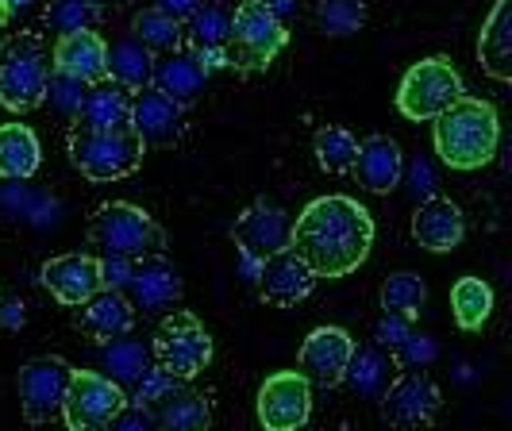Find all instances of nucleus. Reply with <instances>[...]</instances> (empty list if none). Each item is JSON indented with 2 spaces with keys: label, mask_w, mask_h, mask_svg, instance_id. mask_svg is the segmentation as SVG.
Here are the masks:
<instances>
[{
  "label": "nucleus",
  "mask_w": 512,
  "mask_h": 431,
  "mask_svg": "<svg viewBox=\"0 0 512 431\" xmlns=\"http://www.w3.org/2000/svg\"><path fill=\"white\" fill-rule=\"evenodd\" d=\"M289 247L316 278H343L359 270L374 247V220L351 197H320L289 224Z\"/></svg>",
  "instance_id": "obj_1"
},
{
  "label": "nucleus",
  "mask_w": 512,
  "mask_h": 431,
  "mask_svg": "<svg viewBox=\"0 0 512 431\" xmlns=\"http://www.w3.org/2000/svg\"><path fill=\"white\" fill-rule=\"evenodd\" d=\"M501 139L497 108L478 97H466L436 116V154L451 170H478L486 166Z\"/></svg>",
  "instance_id": "obj_2"
},
{
  "label": "nucleus",
  "mask_w": 512,
  "mask_h": 431,
  "mask_svg": "<svg viewBox=\"0 0 512 431\" xmlns=\"http://www.w3.org/2000/svg\"><path fill=\"white\" fill-rule=\"evenodd\" d=\"M143 139L131 127H85L70 131V162L89 181H120L139 170Z\"/></svg>",
  "instance_id": "obj_3"
},
{
  "label": "nucleus",
  "mask_w": 512,
  "mask_h": 431,
  "mask_svg": "<svg viewBox=\"0 0 512 431\" xmlns=\"http://www.w3.org/2000/svg\"><path fill=\"white\" fill-rule=\"evenodd\" d=\"M51 58L39 35H16L0 47V104L8 112H31L47 101Z\"/></svg>",
  "instance_id": "obj_4"
},
{
  "label": "nucleus",
  "mask_w": 512,
  "mask_h": 431,
  "mask_svg": "<svg viewBox=\"0 0 512 431\" xmlns=\"http://www.w3.org/2000/svg\"><path fill=\"white\" fill-rule=\"evenodd\" d=\"M285 43H289L285 20H278L270 12V4L266 0H243L235 8V16H231L224 54H228V66L262 70V66H270L285 51Z\"/></svg>",
  "instance_id": "obj_5"
},
{
  "label": "nucleus",
  "mask_w": 512,
  "mask_h": 431,
  "mask_svg": "<svg viewBox=\"0 0 512 431\" xmlns=\"http://www.w3.org/2000/svg\"><path fill=\"white\" fill-rule=\"evenodd\" d=\"M89 239L104 254H120V258H131V262L166 251V231H162V224L154 216H147L143 208L124 201H112L97 208V216L89 220Z\"/></svg>",
  "instance_id": "obj_6"
},
{
  "label": "nucleus",
  "mask_w": 512,
  "mask_h": 431,
  "mask_svg": "<svg viewBox=\"0 0 512 431\" xmlns=\"http://www.w3.org/2000/svg\"><path fill=\"white\" fill-rule=\"evenodd\" d=\"M151 355L162 374H170L174 381H189L212 362V335L193 312L178 308L158 324Z\"/></svg>",
  "instance_id": "obj_7"
},
{
  "label": "nucleus",
  "mask_w": 512,
  "mask_h": 431,
  "mask_svg": "<svg viewBox=\"0 0 512 431\" xmlns=\"http://www.w3.org/2000/svg\"><path fill=\"white\" fill-rule=\"evenodd\" d=\"M462 97V77L455 74L451 58H424L416 62L409 74L401 77V89H397V108L405 120H436L439 112H447L451 104Z\"/></svg>",
  "instance_id": "obj_8"
},
{
  "label": "nucleus",
  "mask_w": 512,
  "mask_h": 431,
  "mask_svg": "<svg viewBox=\"0 0 512 431\" xmlns=\"http://www.w3.org/2000/svg\"><path fill=\"white\" fill-rule=\"evenodd\" d=\"M124 405H128V393L112 378H104L97 370H74L58 412L70 431H112Z\"/></svg>",
  "instance_id": "obj_9"
},
{
  "label": "nucleus",
  "mask_w": 512,
  "mask_h": 431,
  "mask_svg": "<svg viewBox=\"0 0 512 431\" xmlns=\"http://www.w3.org/2000/svg\"><path fill=\"white\" fill-rule=\"evenodd\" d=\"M258 424L266 431H301L312 416V385L297 370L270 374L258 389Z\"/></svg>",
  "instance_id": "obj_10"
},
{
  "label": "nucleus",
  "mask_w": 512,
  "mask_h": 431,
  "mask_svg": "<svg viewBox=\"0 0 512 431\" xmlns=\"http://www.w3.org/2000/svg\"><path fill=\"white\" fill-rule=\"evenodd\" d=\"M70 374L74 370L62 358H31L20 370V408H24L27 424H47L58 416Z\"/></svg>",
  "instance_id": "obj_11"
},
{
  "label": "nucleus",
  "mask_w": 512,
  "mask_h": 431,
  "mask_svg": "<svg viewBox=\"0 0 512 431\" xmlns=\"http://www.w3.org/2000/svg\"><path fill=\"white\" fill-rule=\"evenodd\" d=\"M439 405H443L439 385L428 374H416V370L393 378L382 393L385 420L397 424V428H428L439 416Z\"/></svg>",
  "instance_id": "obj_12"
},
{
  "label": "nucleus",
  "mask_w": 512,
  "mask_h": 431,
  "mask_svg": "<svg viewBox=\"0 0 512 431\" xmlns=\"http://www.w3.org/2000/svg\"><path fill=\"white\" fill-rule=\"evenodd\" d=\"M355 351V339L343 328H316L308 331V339L301 343V355H297V374L308 385H320V389H332L343 381V370L351 362Z\"/></svg>",
  "instance_id": "obj_13"
},
{
  "label": "nucleus",
  "mask_w": 512,
  "mask_h": 431,
  "mask_svg": "<svg viewBox=\"0 0 512 431\" xmlns=\"http://www.w3.org/2000/svg\"><path fill=\"white\" fill-rule=\"evenodd\" d=\"M128 127L143 139V147H170V143H178L181 131H185V104H178L166 93H158L154 85L135 89Z\"/></svg>",
  "instance_id": "obj_14"
},
{
  "label": "nucleus",
  "mask_w": 512,
  "mask_h": 431,
  "mask_svg": "<svg viewBox=\"0 0 512 431\" xmlns=\"http://www.w3.org/2000/svg\"><path fill=\"white\" fill-rule=\"evenodd\" d=\"M316 289V274L308 270V262L293 247H282L278 254L258 262V293L262 301L278 308L301 305L308 293Z\"/></svg>",
  "instance_id": "obj_15"
},
{
  "label": "nucleus",
  "mask_w": 512,
  "mask_h": 431,
  "mask_svg": "<svg viewBox=\"0 0 512 431\" xmlns=\"http://www.w3.org/2000/svg\"><path fill=\"white\" fill-rule=\"evenodd\" d=\"M231 239L243 251V258L262 262V258H270V254H278L282 247H289V220H285V212L278 204L255 201L235 220Z\"/></svg>",
  "instance_id": "obj_16"
},
{
  "label": "nucleus",
  "mask_w": 512,
  "mask_h": 431,
  "mask_svg": "<svg viewBox=\"0 0 512 431\" xmlns=\"http://www.w3.org/2000/svg\"><path fill=\"white\" fill-rule=\"evenodd\" d=\"M128 293L143 312H162V308L178 305V297H181L178 266H174L170 258H162V254L135 258L128 274Z\"/></svg>",
  "instance_id": "obj_17"
},
{
  "label": "nucleus",
  "mask_w": 512,
  "mask_h": 431,
  "mask_svg": "<svg viewBox=\"0 0 512 431\" xmlns=\"http://www.w3.org/2000/svg\"><path fill=\"white\" fill-rule=\"evenodd\" d=\"M51 66H54V74L77 77V81L93 85V81L108 77V43H104L93 27H85V31H66V35H58V43H54Z\"/></svg>",
  "instance_id": "obj_18"
},
{
  "label": "nucleus",
  "mask_w": 512,
  "mask_h": 431,
  "mask_svg": "<svg viewBox=\"0 0 512 431\" xmlns=\"http://www.w3.org/2000/svg\"><path fill=\"white\" fill-rule=\"evenodd\" d=\"M466 235V220H462V208L447 197H424L416 216H412V239L432 254L455 251Z\"/></svg>",
  "instance_id": "obj_19"
},
{
  "label": "nucleus",
  "mask_w": 512,
  "mask_h": 431,
  "mask_svg": "<svg viewBox=\"0 0 512 431\" xmlns=\"http://www.w3.org/2000/svg\"><path fill=\"white\" fill-rule=\"evenodd\" d=\"M43 285L62 305H85L101 289V262L93 254H58L43 266Z\"/></svg>",
  "instance_id": "obj_20"
},
{
  "label": "nucleus",
  "mask_w": 512,
  "mask_h": 431,
  "mask_svg": "<svg viewBox=\"0 0 512 431\" xmlns=\"http://www.w3.org/2000/svg\"><path fill=\"white\" fill-rule=\"evenodd\" d=\"M81 308V316H77V324L85 335H93V339H120V335H128L135 328V305H131L128 297H124V289H108L101 285L85 305Z\"/></svg>",
  "instance_id": "obj_21"
},
{
  "label": "nucleus",
  "mask_w": 512,
  "mask_h": 431,
  "mask_svg": "<svg viewBox=\"0 0 512 431\" xmlns=\"http://www.w3.org/2000/svg\"><path fill=\"white\" fill-rule=\"evenodd\" d=\"M355 174L370 193H389L393 185H401L405 174V154L389 135H370L359 143L355 154Z\"/></svg>",
  "instance_id": "obj_22"
},
{
  "label": "nucleus",
  "mask_w": 512,
  "mask_h": 431,
  "mask_svg": "<svg viewBox=\"0 0 512 431\" xmlns=\"http://www.w3.org/2000/svg\"><path fill=\"white\" fill-rule=\"evenodd\" d=\"M205 81H208L205 62L193 51H181V47L166 54L162 62H154V74H151L154 89L166 93V97H174L178 104L197 101V93L205 89Z\"/></svg>",
  "instance_id": "obj_23"
},
{
  "label": "nucleus",
  "mask_w": 512,
  "mask_h": 431,
  "mask_svg": "<svg viewBox=\"0 0 512 431\" xmlns=\"http://www.w3.org/2000/svg\"><path fill=\"white\" fill-rule=\"evenodd\" d=\"M158 431H208L212 424V405L205 393L189 389V385H170L158 397V412H154Z\"/></svg>",
  "instance_id": "obj_24"
},
{
  "label": "nucleus",
  "mask_w": 512,
  "mask_h": 431,
  "mask_svg": "<svg viewBox=\"0 0 512 431\" xmlns=\"http://www.w3.org/2000/svg\"><path fill=\"white\" fill-rule=\"evenodd\" d=\"M482 70L497 81L512 77V0H497L482 27V43H478Z\"/></svg>",
  "instance_id": "obj_25"
},
{
  "label": "nucleus",
  "mask_w": 512,
  "mask_h": 431,
  "mask_svg": "<svg viewBox=\"0 0 512 431\" xmlns=\"http://www.w3.org/2000/svg\"><path fill=\"white\" fill-rule=\"evenodd\" d=\"M131 93L112 77H101L85 89V101L77 108V124L85 127H128Z\"/></svg>",
  "instance_id": "obj_26"
},
{
  "label": "nucleus",
  "mask_w": 512,
  "mask_h": 431,
  "mask_svg": "<svg viewBox=\"0 0 512 431\" xmlns=\"http://www.w3.org/2000/svg\"><path fill=\"white\" fill-rule=\"evenodd\" d=\"M39 139L27 124H0V178L24 181L39 170Z\"/></svg>",
  "instance_id": "obj_27"
},
{
  "label": "nucleus",
  "mask_w": 512,
  "mask_h": 431,
  "mask_svg": "<svg viewBox=\"0 0 512 431\" xmlns=\"http://www.w3.org/2000/svg\"><path fill=\"white\" fill-rule=\"evenodd\" d=\"M154 74V54L131 35V39H120L112 51H108V77L116 85H124L128 93L135 89H147Z\"/></svg>",
  "instance_id": "obj_28"
},
{
  "label": "nucleus",
  "mask_w": 512,
  "mask_h": 431,
  "mask_svg": "<svg viewBox=\"0 0 512 431\" xmlns=\"http://www.w3.org/2000/svg\"><path fill=\"white\" fill-rule=\"evenodd\" d=\"M389 370H393V358H385L382 347H355L351 362L343 370V381L359 393V397H382L385 385H389Z\"/></svg>",
  "instance_id": "obj_29"
},
{
  "label": "nucleus",
  "mask_w": 512,
  "mask_h": 431,
  "mask_svg": "<svg viewBox=\"0 0 512 431\" xmlns=\"http://www.w3.org/2000/svg\"><path fill=\"white\" fill-rule=\"evenodd\" d=\"M189 24H181V35L189 39V51H224L228 43V27L231 16L220 8V4H197L189 16Z\"/></svg>",
  "instance_id": "obj_30"
},
{
  "label": "nucleus",
  "mask_w": 512,
  "mask_h": 431,
  "mask_svg": "<svg viewBox=\"0 0 512 431\" xmlns=\"http://www.w3.org/2000/svg\"><path fill=\"white\" fill-rule=\"evenodd\" d=\"M451 312L462 331H482L493 312V289L482 278H459L451 289Z\"/></svg>",
  "instance_id": "obj_31"
},
{
  "label": "nucleus",
  "mask_w": 512,
  "mask_h": 431,
  "mask_svg": "<svg viewBox=\"0 0 512 431\" xmlns=\"http://www.w3.org/2000/svg\"><path fill=\"white\" fill-rule=\"evenodd\" d=\"M131 35L147 47L151 54H170L181 47V20H174L170 12H162L158 4L154 8H143V12H135V20H131Z\"/></svg>",
  "instance_id": "obj_32"
},
{
  "label": "nucleus",
  "mask_w": 512,
  "mask_h": 431,
  "mask_svg": "<svg viewBox=\"0 0 512 431\" xmlns=\"http://www.w3.org/2000/svg\"><path fill=\"white\" fill-rule=\"evenodd\" d=\"M312 151H316V162H320L324 174H351L355 154H359V139L347 127H320Z\"/></svg>",
  "instance_id": "obj_33"
},
{
  "label": "nucleus",
  "mask_w": 512,
  "mask_h": 431,
  "mask_svg": "<svg viewBox=\"0 0 512 431\" xmlns=\"http://www.w3.org/2000/svg\"><path fill=\"white\" fill-rule=\"evenodd\" d=\"M101 362H104V378H112L124 393H128L131 385L139 381V374L147 370V351H143V343H135V339H108V347L101 351Z\"/></svg>",
  "instance_id": "obj_34"
},
{
  "label": "nucleus",
  "mask_w": 512,
  "mask_h": 431,
  "mask_svg": "<svg viewBox=\"0 0 512 431\" xmlns=\"http://www.w3.org/2000/svg\"><path fill=\"white\" fill-rule=\"evenodd\" d=\"M424 301H428V285H424L420 274L401 270V274H389V278H385V285H382L385 312H397V316H405V320H416Z\"/></svg>",
  "instance_id": "obj_35"
},
{
  "label": "nucleus",
  "mask_w": 512,
  "mask_h": 431,
  "mask_svg": "<svg viewBox=\"0 0 512 431\" xmlns=\"http://www.w3.org/2000/svg\"><path fill=\"white\" fill-rule=\"evenodd\" d=\"M366 20V0H320L316 4V24L324 35H355Z\"/></svg>",
  "instance_id": "obj_36"
},
{
  "label": "nucleus",
  "mask_w": 512,
  "mask_h": 431,
  "mask_svg": "<svg viewBox=\"0 0 512 431\" xmlns=\"http://www.w3.org/2000/svg\"><path fill=\"white\" fill-rule=\"evenodd\" d=\"M101 16V8H93L89 0H51L47 8V27L66 35V31H85Z\"/></svg>",
  "instance_id": "obj_37"
},
{
  "label": "nucleus",
  "mask_w": 512,
  "mask_h": 431,
  "mask_svg": "<svg viewBox=\"0 0 512 431\" xmlns=\"http://www.w3.org/2000/svg\"><path fill=\"white\" fill-rule=\"evenodd\" d=\"M436 355H439L436 339H432V335H416V331H409V335L389 351L393 366H401V370H424Z\"/></svg>",
  "instance_id": "obj_38"
},
{
  "label": "nucleus",
  "mask_w": 512,
  "mask_h": 431,
  "mask_svg": "<svg viewBox=\"0 0 512 431\" xmlns=\"http://www.w3.org/2000/svg\"><path fill=\"white\" fill-rule=\"evenodd\" d=\"M85 89H89V85L77 81V77H66V74L47 77V97H51V104L62 116H77V108L85 101Z\"/></svg>",
  "instance_id": "obj_39"
},
{
  "label": "nucleus",
  "mask_w": 512,
  "mask_h": 431,
  "mask_svg": "<svg viewBox=\"0 0 512 431\" xmlns=\"http://www.w3.org/2000/svg\"><path fill=\"white\" fill-rule=\"evenodd\" d=\"M170 385H174V378H170V374H162L158 366H147V370L139 374V381L131 385V401H135V405L158 401V397H162V393H166Z\"/></svg>",
  "instance_id": "obj_40"
},
{
  "label": "nucleus",
  "mask_w": 512,
  "mask_h": 431,
  "mask_svg": "<svg viewBox=\"0 0 512 431\" xmlns=\"http://www.w3.org/2000/svg\"><path fill=\"white\" fill-rule=\"evenodd\" d=\"M409 331H412V320L397 316V312H385L382 320L374 324V347H389V351H393Z\"/></svg>",
  "instance_id": "obj_41"
},
{
  "label": "nucleus",
  "mask_w": 512,
  "mask_h": 431,
  "mask_svg": "<svg viewBox=\"0 0 512 431\" xmlns=\"http://www.w3.org/2000/svg\"><path fill=\"white\" fill-rule=\"evenodd\" d=\"M112 431H158V424H154V416L147 412V405H135V401H128V405H124V412L116 416Z\"/></svg>",
  "instance_id": "obj_42"
},
{
  "label": "nucleus",
  "mask_w": 512,
  "mask_h": 431,
  "mask_svg": "<svg viewBox=\"0 0 512 431\" xmlns=\"http://www.w3.org/2000/svg\"><path fill=\"white\" fill-rule=\"evenodd\" d=\"M97 262H101V285H108V289H128L131 258H120V254H104V258H97Z\"/></svg>",
  "instance_id": "obj_43"
},
{
  "label": "nucleus",
  "mask_w": 512,
  "mask_h": 431,
  "mask_svg": "<svg viewBox=\"0 0 512 431\" xmlns=\"http://www.w3.org/2000/svg\"><path fill=\"white\" fill-rule=\"evenodd\" d=\"M412 189H416V197L424 193V197H432V170L424 166V162H416L412 166Z\"/></svg>",
  "instance_id": "obj_44"
},
{
  "label": "nucleus",
  "mask_w": 512,
  "mask_h": 431,
  "mask_svg": "<svg viewBox=\"0 0 512 431\" xmlns=\"http://www.w3.org/2000/svg\"><path fill=\"white\" fill-rule=\"evenodd\" d=\"M0 320H4L8 328H20V324H24V305H20V301H0Z\"/></svg>",
  "instance_id": "obj_45"
},
{
  "label": "nucleus",
  "mask_w": 512,
  "mask_h": 431,
  "mask_svg": "<svg viewBox=\"0 0 512 431\" xmlns=\"http://www.w3.org/2000/svg\"><path fill=\"white\" fill-rule=\"evenodd\" d=\"M158 8H162V12H170L174 20H185V16L197 8V0H158Z\"/></svg>",
  "instance_id": "obj_46"
},
{
  "label": "nucleus",
  "mask_w": 512,
  "mask_h": 431,
  "mask_svg": "<svg viewBox=\"0 0 512 431\" xmlns=\"http://www.w3.org/2000/svg\"><path fill=\"white\" fill-rule=\"evenodd\" d=\"M8 16H12V8H8V0H0V27L8 24Z\"/></svg>",
  "instance_id": "obj_47"
},
{
  "label": "nucleus",
  "mask_w": 512,
  "mask_h": 431,
  "mask_svg": "<svg viewBox=\"0 0 512 431\" xmlns=\"http://www.w3.org/2000/svg\"><path fill=\"white\" fill-rule=\"evenodd\" d=\"M27 4H31V0H8V8H12V12H16V8H27Z\"/></svg>",
  "instance_id": "obj_48"
},
{
  "label": "nucleus",
  "mask_w": 512,
  "mask_h": 431,
  "mask_svg": "<svg viewBox=\"0 0 512 431\" xmlns=\"http://www.w3.org/2000/svg\"><path fill=\"white\" fill-rule=\"evenodd\" d=\"M93 8H108V4H116V0H89Z\"/></svg>",
  "instance_id": "obj_49"
}]
</instances>
